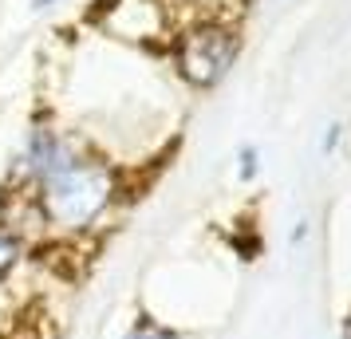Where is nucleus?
<instances>
[{
    "instance_id": "9d476101",
    "label": "nucleus",
    "mask_w": 351,
    "mask_h": 339,
    "mask_svg": "<svg viewBox=\"0 0 351 339\" xmlns=\"http://www.w3.org/2000/svg\"><path fill=\"white\" fill-rule=\"evenodd\" d=\"M343 339H351V316H348V323H343Z\"/></svg>"
},
{
    "instance_id": "f257e3e1",
    "label": "nucleus",
    "mask_w": 351,
    "mask_h": 339,
    "mask_svg": "<svg viewBox=\"0 0 351 339\" xmlns=\"http://www.w3.org/2000/svg\"><path fill=\"white\" fill-rule=\"evenodd\" d=\"M123 194H127L123 170L87 142L75 146L32 190L40 221H44V237L51 244L91 241L123 205Z\"/></svg>"
},
{
    "instance_id": "20e7f679",
    "label": "nucleus",
    "mask_w": 351,
    "mask_h": 339,
    "mask_svg": "<svg viewBox=\"0 0 351 339\" xmlns=\"http://www.w3.org/2000/svg\"><path fill=\"white\" fill-rule=\"evenodd\" d=\"M99 24L107 32H114L119 40H154V36H162V12L150 0H119L99 16Z\"/></svg>"
},
{
    "instance_id": "1a4fd4ad",
    "label": "nucleus",
    "mask_w": 351,
    "mask_h": 339,
    "mask_svg": "<svg viewBox=\"0 0 351 339\" xmlns=\"http://www.w3.org/2000/svg\"><path fill=\"white\" fill-rule=\"evenodd\" d=\"M51 4H60V0H32V8H51Z\"/></svg>"
},
{
    "instance_id": "f03ea898",
    "label": "nucleus",
    "mask_w": 351,
    "mask_h": 339,
    "mask_svg": "<svg viewBox=\"0 0 351 339\" xmlns=\"http://www.w3.org/2000/svg\"><path fill=\"white\" fill-rule=\"evenodd\" d=\"M237 64V36L221 24H193L174 40V67L190 87H217Z\"/></svg>"
},
{
    "instance_id": "0eeeda50",
    "label": "nucleus",
    "mask_w": 351,
    "mask_h": 339,
    "mask_svg": "<svg viewBox=\"0 0 351 339\" xmlns=\"http://www.w3.org/2000/svg\"><path fill=\"white\" fill-rule=\"evenodd\" d=\"M237 174H241V181H253L261 174V150L256 146H241L237 150Z\"/></svg>"
},
{
    "instance_id": "7ed1b4c3",
    "label": "nucleus",
    "mask_w": 351,
    "mask_h": 339,
    "mask_svg": "<svg viewBox=\"0 0 351 339\" xmlns=\"http://www.w3.org/2000/svg\"><path fill=\"white\" fill-rule=\"evenodd\" d=\"M80 142L83 138H75L71 130L56 127V123H48V118H36L32 127L24 130V142H20V150L12 154L8 174H4L0 186H12V190H36V186L48 178L51 170H56V166H60V162H64Z\"/></svg>"
},
{
    "instance_id": "6e6552de",
    "label": "nucleus",
    "mask_w": 351,
    "mask_h": 339,
    "mask_svg": "<svg viewBox=\"0 0 351 339\" xmlns=\"http://www.w3.org/2000/svg\"><path fill=\"white\" fill-rule=\"evenodd\" d=\"M335 142H339V127H328V134H324V154H332Z\"/></svg>"
},
{
    "instance_id": "9b49d317",
    "label": "nucleus",
    "mask_w": 351,
    "mask_h": 339,
    "mask_svg": "<svg viewBox=\"0 0 351 339\" xmlns=\"http://www.w3.org/2000/svg\"><path fill=\"white\" fill-rule=\"evenodd\" d=\"M0 339H4V336H0Z\"/></svg>"
},
{
    "instance_id": "39448f33",
    "label": "nucleus",
    "mask_w": 351,
    "mask_h": 339,
    "mask_svg": "<svg viewBox=\"0 0 351 339\" xmlns=\"http://www.w3.org/2000/svg\"><path fill=\"white\" fill-rule=\"evenodd\" d=\"M28 253H32V244L16 237L12 229L0 225V292L12 288V280L20 276V268L28 264Z\"/></svg>"
},
{
    "instance_id": "423d86ee",
    "label": "nucleus",
    "mask_w": 351,
    "mask_h": 339,
    "mask_svg": "<svg viewBox=\"0 0 351 339\" xmlns=\"http://www.w3.org/2000/svg\"><path fill=\"white\" fill-rule=\"evenodd\" d=\"M123 339H178V331L166 320H158V316L138 312V316L130 320V327H127V336Z\"/></svg>"
}]
</instances>
